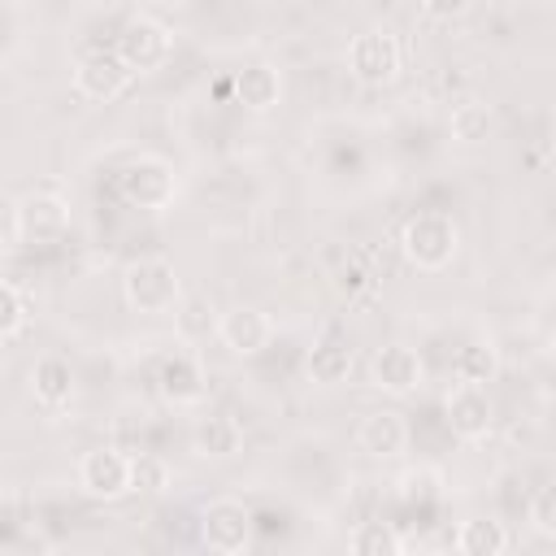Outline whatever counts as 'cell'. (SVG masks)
Instances as JSON below:
<instances>
[{"mask_svg":"<svg viewBox=\"0 0 556 556\" xmlns=\"http://www.w3.org/2000/svg\"><path fill=\"white\" fill-rule=\"evenodd\" d=\"M400 252L413 269H447L452 256L460 252V230L447 213H413L400 230Z\"/></svg>","mask_w":556,"mask_h":556,"instance_id":"1","label":"cell"},{"mask_svg":"<svg viewBox=\"0 0 556 556\" xmlns=\"http://www.w3.org/2000/svg\"><path fill=\"white\" fill-rule=\"evenodd\" d=\"M122 295H126V304L135 313H148V317L169 313L178 304V295H182V282H178L174 261H165V256H139V261H130L126 274H122Z\"/></svg>","mask_w":556,"mask_h":556,"instance_id":"2","label":"cell"},{"mask_svg":"<svg viewBox=\"0 0 556 556\" xmlns=\"http://www.w3.org/2000/svg\"><path fill=\"white\" fill-rule=\"evenodd\" d=\"M117 191L130 208H148V213H161L174 204L178 195V174L165 156H130L122 169H117Z\"/></svg>","mask_w":556,"mask_h":556,"instance_id":"3","label":"cell"},{"mask_svg":"<svg viewBox=\"0 0 556 556\" xmlns=\"http://www.w3.org/2000/svg\"><path fill=\"white\" fill-rule=\"evenodd\" d=\"M400 61H404L400 39H395L387 26H369V30H361V35L348 43V70H352V78L365 83V87H387V83L400 74Z\"/></svg>","mask_w":556,"mask_h":556,"instance_id":"4","label":"cell"},{"mask_svg":"<svg viewBox=\"0 0 556 556\" xmlns=\"http://www.w3.org/2000/svg\"><path fill=\"white\" fill-rule=\"evenodd\" d=\"M70 230V204L52 191H30L13 204V235L17 243L26 248H43V243H56L65 239Z\"/></svg>","mask_w":556,"mask_h":556,"instance_id":"5","label":"cell"},{"mask_svg":"<svg viewBox=\"0 0 556 556\" xmlns=\"http://www.w3.org/2000/svg\"><path fill=\"white\" fill-rule=\"evenodd\" d=\"M135 83V70L113 52V48H91L74 61V91L83 100H96V104H109L117 100L126 87Z\"/></svg>","mask_w":556,"mask_h":556,"instance_id":"6","label":"cell"},{"mask_svg":"<svg viewBox=\"0 0 556 556\" xmlns=\"http://www.w3.org/2000/svg\"><path fill=\"white\" fill-rule=\"evenodd\" d=\"M200 539L208 552L217 556H239L248 543H252V513L243 500H208L204 513H200Z\"/></svg>","mask_w":556,"mask_h":556,"instance_id":"7","label":"cell"},{"mask_svg":"<svg viewBox=\"0 0 556 556\" xmlns=\"http://www.w3.org/2000/svg\"><path fill=\"white\" fill-rule=\"evenodd\" d=\"M443 421H447V430H452L456 439H465V443L486 439L491 426H495V404H491L486 387L456 382V387L447 391V400H443Z\"/></svg>","mask_w":556,"mask_h":556,"instance_id":"8","label":"cell"},{"mask_svg":"<svg viewBox=\"0 0 556 556\" xmlns=\"http://www.w3.org/2000/svg\"><path fill=\"white\" fill-rule=\"evenodd\" d=\"M78 486L91 500H122V495H130V456L122 447H91V452H83Z\"/></svg>","mask_w":556,"mask_h":556,"instance_id":"9","label":"cell"},{"mask_svg":"<svg viewBox=\"0 0 556 556\" xmlns=\"http://www.w3.org/2000/svg\"><path fill=\"white\" fill-rule=\"evenodd\" d=\"M135 74L143 70H156L165 56H169V30L156 22V17H130L122 30H117V48H113Z\"/></svg>","mask_w":556,"mask_h":556,"instance_id":"10","label":"cell"},{"mask_svg":"<svg viewBox=\"0 0 556 556\" xmlns=\"http://www.w3.org/2000/svg\"><path fill=\"white\" fill-rule=\"evenodd\" d=\"M217 339H222L226 352H235V356H256V352L269 348L274 321H269V313H261L256 304H235V308H226V313L217 317Z\"/></svg>","mask_w":556,"mask_h":556,"instance_id":"11","label":"cell"},{"mask_svg":"<svg viewBox=\"0 0 556 556\" xmlns=\"http://www.w3.org/2000/svg\"><path fill=\"white\" fill-rule=\"evenodd\" d=\"M421 378H426V365H421V356H417L413 348H404V343H387V348H378L374 361H369V382H374L378 391H387V395H413V391L421 387Z\"/></svg>","mask_w":556,"mask_h":556,"instance_id":"12","label":"cell"},{"mask_svg":"<svg viewBox=\"0 0 556 556\" xmlns=\"http://www.w3.org/2000/svg\"><path fill=\"white\" fill-rule=\"evenodd\" d=\"M156 391H161V400L174 404V408H191V404H200L204 391H208V378H204L200 356H191V352H174V356H165L161 369H156Z\"/></svg>","mask_w":556,"mask_h":556,"instance_id":"13","label":"cell"},{"mask_svg":"<svg viewBox=\"0 0 556 556\" xmlns=\"http://www.w3.org/2000/svg\"><path fill=\"white\" fill-rule=\"evenodd\" d=\"M356 443H361L365 456H378V460L400 456L408 447V421H404V413H395V408L365 413L361 426H356Z\"/></svg>","mask_w":556,"mask_h":556,"instance_id":"14","label":"cell"},{"mask_svg":"<svg viewBox=\"0 0 556 556\" xmlns=\"http://www.w3.org/2000/svg\"><path fill=\"white\" fill-rule=\"evenodd\" d=\"M230 91H235V100H239L248 113H269V109H278V100H282V74H278L274 65H265V61H252V65H243V70L235 74Z\"/></svg>","mask_w":556,"mask_h":556,"instance_id":"15","label":"cell"},{"mask_svg":"<svg viewBox=\"0 0 556 556\" xmlns=\"http://www.w3.org/2000/svg\"><path fill=\"white\" fill-rule=\"evenodd\" d=\"M191 447H195V456H204V460H226V456H235V452L243 447V426H239L230 413H208V417L195 421Z\"/></svg>","mask_w":556,"mask_h":556,"instance_id":"16","label":"cell"},{"mask_svg":"<svg viewBox=\"0 0 556 556\" xmlns=\"http://www.w3.org/2000/svg\"><path fill=\"white\" fill-rule=\"evenodd\" d=\"M352 365H356V356H352V343L348 339H321V343H313L308 348V361H304V369H308V378L317 382V387H339V382H348L352 378Z\"/></svg>","mask_w":556,"mask_h":556,"instance_id":"17","label":"cell"},{"mask_svg":"<svg viewBox=\"0 0 556 556\" xmlns=\"http://www.w3.org/2000/svg\"><path fill=\"white\" fill-rule=\"evenodd\" d=\"M30 391H35V400L43 404V408H65L70 400H74V369H70V361H61V356H39L35 361V369H30Z\"/></svg>","mask_w":556,"mask_h":556,"instance_id":"18","label":"cell"},{"mask_svg":"<svg viewBox=\"0 0 556 556\" xmlns=\"http://www.w3.org/2000/svg\"><path fill=\"white\" fill-rule=\"evenodd\" d=\"M174 313V330H178V339L182 343H200V339H208V334H217V304L208 300V295H178V304L169 308Z\"/></svg>","mask_w":556,"mask_h":556,"instance_id":"19","label":"cell"},{"mask_svg":"<svg viewBox=\"0 0 556 556\" xmlns=\"http://www.w3.org/2000/svg\"><path fill=\"white\" fill-rule=\"evenodd\" d=\"M508 543H513V534L495 517H473L456 530V552H465V556H500V552H508Z\"/></svg>","mask_w":556,"mask_h":556,"instance_id":"20","label":"cell"},{"mask_svg":"<svg viewBox=\"0 0 556 556\" xmlns=\"http://www.w3.org/2000/svg\"><path fill=\"white\" fill-rule=\"evenodd\" d=\"M452 374H456V382H469V387H486V382H495V374H500V352H495L491 343L473 339V343H465V348L456 352V361H452Z\"/></svg>","mask_w":556,"mask_h":556,"instance_id":"21","label":"cell"},{"mask_svg":"<svg viewBox=\"0 0 556 556\" xmlns=\"http://www.w3.org/2000/svg\"><path fill=\"white\" fill-rule=\"evenodd\" d=\"M491 122H495L491 104H482V100H456L447 113V130L456 143H482L491 135Z\"/></svg>","mask_w":556,"mask_h":556,"instance_id":"22","label":"cell"},{"mask_svg":"<svg viewBox=\"0 0 556 556\" xmlns=\"http://www.w3.org/2000/svg\"><path fill=\"white\" fill-rule=\"evenodd\" d=\"M169 482H174V469L165 456H152V452L130 456V491L135 495H165Z\"/></svg>","mask_w":556,"mask_h":556,"instance_id":"23","label":"cell"},{"mask_svg":"<svg viewBox=\"0 0 556 556\" xmlns=\"http://www.w3.org/2000/svg\"><path fill=\"white\" fill-rule=\"evenodd\" d=\"M348 543H352L356 556H400V547H404L400 534L387 521H361Z\"/></svg>","mask_w":556,"mask_h":556,"instance_id":"24","label":"cell"},{"mask_svg":"<svg viewBox=\"0 0 556 556\" xmlns=\"http://www.w3.org/2000/svg\"><path fill=\"white\" fill-rule=\"evenodd\" d=\"M22 326H26V300L9 278H0V339L22 334Z\"/></svg>","mask_w":556,"mask_h":556,"instance_id":"25","label":"cell"},{"mask_svg":"<svg viewBox=\"0 0 556 556\" xmlns=\"http://www.w3.org/2000/svg\"><path fill=\"white\" fill-rule=\"evenodd\" d=\"M530 526H534L543 539L556 534V491H552V486H539V491H534V500H530Z\"/></svg>","mask_w":556,"mask_h":556,"instance_id":"26","label":"cell"},{"mask_svg":"<svg viewBox=\"0 0 556 556\" xmlns=\"http://www.w3.org/2000/svg\"><path fill=\"white\" fill-rule=\"evenodd\" d=\"M439 473H430V469H413V473H404L400 478V486H404V500H430V495H439V482H434Z\"/></svg>","mask_w":556,"mask_h":556,"instance_id":"27","label":"cell"},{"mask_svg":"<svg viewBox=\"0 0 556 556\" xmlns=\"http://www.w3.org/2000/svg\"><path fill=\"white\" fill-rule=\"evenodd\" d=\"M469 4H473V0H421V13H426L430 22H456V17L469 13Z\"/></svg>","mask_w":556,"mask_h":556,"instance_id":"28","label":"cell"},{"mask_svg":"<svg viewBox=\"0 0 556 556\" xmlns=\"http://www.w3.org/2000/svg\"><path fill=\"white\" fill-rule=\"evenodd\" d=\"M365 287H369V278H365L361 265H343V269H339V291L356 295V291H365Z\"/></svg>","mask_w":556,"mask_h":556,"instance_id":"29","label":"cell"},{"mask_svg":"<svg viewBox=\"0 0 556 556\" xmlns=\"http://www.w3.org/2000/svg\"><path fill=\"white\" fill-rule=\"evenodd\" d=\"M70 4H91V0H70Z\"/></svg>","mask_w":556,"mask_h":556,"instance_id":"30","label":"cell"}]
</instances>
